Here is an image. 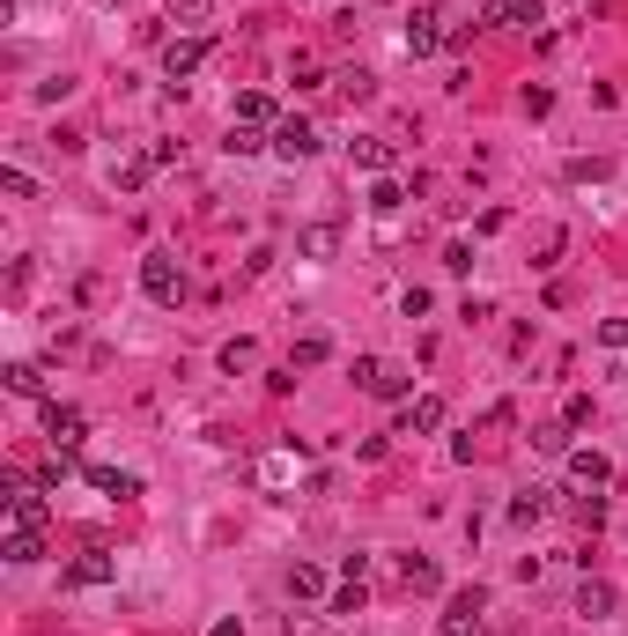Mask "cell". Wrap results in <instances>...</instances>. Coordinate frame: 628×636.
Segmentation results:
<instances>
[{
    "label": "cell",
    "mask_w": 628,
    "mask_h": 636,
    "mask_svg": "<svg viewBox=\"0 0 628 636\" xmlns=\"http://www.w3.org/2000/svg\"><path fill=\"white\" fill-rule=\"evenodd\" d=\"M399 585L429 600V592H444V570H436V563H414V555H407V563H399Z\"/></svg>",
    "instance_id": "cell-18"
},
{
    "label": "cell",
    "mask_w": 628,
    "mask_h": 636,
    "mask_svg": "<svg viewBox=\"0 0 628 636\" xmlns=\"http://www.w3.org/2000/svg\"><path fill=\"white\" fill-rule=\"evenodd\" d=\"M444 422H451V407L436 400V392H422V400H407V437H436Z\"/></svg>",
    "instance_id": "cell-12"
},
{
    "label": "cell",
    "mask_w": 628,
    "mask_h": 636,
    "mask_svg": "<svg viewBox=\"0 0 628 636\" xmlns=\"http://www.w3.org/2000/svg\"><path fill=\"white\" fill-rule=\"evenodd\" d=\"M562 466H569V481H577V489H606V481H614V459H606V452H577V444H569Z\"/></svg>",
    "instance_id": "cell-10"
},
{
    "label": "cell",
    "mask_w": 628,
    "mask_h": 636,
    "mask_svg": "<svg viewBox=\"0 0 628 636\" xmlns=\"http://www.w3.org/2000/svg\"><path fill=\"white\" fill-rule=\"evenodd\" d=\"M518 104H525V119H547V111H555V89H540V82H532Z\"/></svg>",
    "instance_id": "cell-33"
},
{
    "label": "cell",
    "mask_w": 628,
    "mask_h": 636,
    "mask_svg": "<svg viewBox=\"0 0 628 636\" xmlns=\"http://www.w3.org/2000/svg\"><path fill=\"white\" fill-rule=\"evenodd\" d=\"M326 355H333V341H326V333H303V341L289 348V370H318Z\"/></svg>",
    "instance_id": "cell-24"
},
{
    "label": "cell",
    "mask_w": 628,
    "mask_h": 636,
    "mask_svg": "<svg viewBox=\"0 0 628 636\" xmlns=\"http://www.w3.org/2000/svg\"><path fill=\"white\" fill-rule=\"evenodd\" d=\"M481 614H488V592H481V585L451 592L444 614H436V636H473V629H481Z\"/></svg>",
    "instance_id": "cell-4"
},
{
    "label": "cell",
    "mask_w": 628,
    "mask_h": 636,
    "mask_svg": "<svg viewBox=\"0 0 628 636\" xmlns=\"http://www.w3.org/2000/svg\"><path fill=\"white\" fill-rule=\"evenodd\" d=\"M207 52H215V37H170L163 45V74L170 82H193V74L207 67Z\"/></svg>",
    "instance_id": "cell-6"
},
{
    "label": "cell",
    "mask_w": 628,
    "mask_h": 636,
    "mask_svg": "<svg viewBox=\"0 0 628 636\" xmlns=\"http://www.w3.org/2000/svg\"><path fill=\"white\" fill-rule=\"evenodd\" d=\"M67 466H74V452H52L45 466H37V489H60V481H67Z\"/></svg>",
    "instance_id": "cell-31"
},
{
    "label": "cell",
    "mask_w": 628,
    "mask_h": 636,
    "mask_svg": "<svg viewBox=\"0 0 628 636\" xmlns=\"http://www.w3.org/2000/svg\"><path fill=\"white\" fill-rule=\"evenodd\" d=\"M45 437H52V452H82V437H89V415H82V407H60V400H45Z\"/></svg>",
    "instance_id": "cell-7"
},
{
    "label": "cell",
    "mask_w": 628,
    "mask_h": 636,
    "mask_svg": "<svg viewBox=\"0 0 628 636\" xmlns=\"http://www.w3.org/2000/svg\"><path fill=\"white\" fill-rule=\"evenodd\" d=\"M111 577H119V555L82 548V555H74V563L60 570V585H67V592H97V585H111Z\"/></svg>",
    "instance_id": "cell-5"
},
{
    "label": "cell",
    "mask_w": 628,
    "mask_h": 636,
    "mask_svg": "<svg viewBox=\"0 0 628 636\" xmlns=\"http://www.w3.org/2000/svg\"><path fill=\"white\" fill-rule=\"evenodd\" d=\"M8 526H23V533H45V518H52V503L37 496V481H23V474H8Z\"/></svg>",
    "instance_id": "cell-3"
},
{
    "label": "cell",
    "mask_w": 628,
    "mask_h": 636,
    "mask_svg": "<svg viewBox=\"0 0 628 636\" xmlns=\"http://www.w3.org/2000/svg\"><path fill=\"white\" fill-rule=\"evenodd\" d=\"M237 119H244V126H266V134L281 126V119H274V97H259V89H244V97H237Z\"/></svg>",
    "instance_id": "cell-22"
},
{
    "label": "cell",
    "mask_w": 628,
    "mask_h": 636,
    "mask_svg": "<svg viewBox=\"0 0 628 636\" xmlns=\"http://www.w3.org/2000/svg\"><path fill=\"white\" fill-rule=\"evenodd\" d=\"M481 23L488 30H532L540 23V0H481Z\"/></svg>",
    "instance_id": "cell-9"
},
{
    "label": "cell",
    "mask_w": 628,
    "mask_h": 636,
    "mask_svg": "<svg viewBox=\"0 0 628 636\" xmlns=\"http://www.w3.org/2000/svg\"><path fill=\"white\" fill-rule=\"evenodd\" d=\"M8 392H23V400H45V370H37V363H8Z\"/></svg>",
    "instance_id": "cell-25"
},
{
    "label": "cell",
    "mask_w": 628,
    "mask_h": 636,
    "mask_svg": "<svg viewBox=\"0 0 628 636\" xmlns=\"http://www.w3.org/2000/svg\"><path fill=\"white\" fill-rule=\"evenodd\" d=\"M436 45H444V30H436V8H422V15L407 23V60H429Z\"/></svg>",
    "instance_id": "cell-14"
},
{
    "label": "cell",
    "mask_w": 628,
    "mask_h": 636,
    "mask_svg": "<svg viewBox=\"0 0 628 636\" xmlns=\"http://www.w3.org/2000/svg\"><path fill=\"white\" fill-rule=\"evenodd\" d=\"M274 156H289V163L318 156V126H303V119H281V126H274Z\"/></svg>",
    "instance_id": "cell-11"
},
{
    "label": "cell",
    "mask_w": 628,
    "mask_h": 636,
    "mask_svg": "<svg viewBox=\"0 0 628 636\" xmlns=\"http://www.w3.org/2000/svg\"><path fill=\"white\" fill-rule=\"evenodd\" d=\"M577 614L584 622H606V614H614V585H606V577H584L577 585Z\"/></svg>",
    "instance_id": "cell-13"
},
{
    "label": "cell",
    "mask_w": 628,
    "mask_h": 636,
    "mask_svg": "<svg viewBox=\"0 0 628 636\" xmlns=\"http://www.w3.org/2000/svg\"><path fill=\"white\" fill-rule=\"evenodd\" d=\"M348 163H363V171L392 178V171H399V148H392L385 134H355V141H348Z\"/></svg>",
    "instance_id": "cell-8"
},
{
    "label": "cell",
    "mask_w": 628,
    "mask_h": 636,
    "mask_svg": "<svg viewBox=\"0 0 628 636\" xmlns=\"http://www.w3.org/2000/svg\"><path fill=\"white\" fill-rule=\"evenodd\" d=\"M207 636H244V622H237V614H222V622L207 629Z\"/></svg>",
    "instance_id": "cell-37"
},
{
    "label": "cell",
    "mask_w": 628,
    "mask_h": 636,
    "mask_svg": "<svg viewBox=\"0 0 628 636\" xmlns=\"http://www.w3.org/2000/svg\"><path fill=\"white\" fill-rule=\"evenodd\" d=\"M532 444H540V452H569V422H547V429H532Z\"/></svg>",
    "instance_id": "cell-34"
},
{
    "label": "cell",
    "mask_w": 628,
    "mask_h": 636,
    "mask_svg": "<svg viewBox=\"0 0 628 636\" xmlns=\"http://www.w3.org/2000/svg\"><path fill=\"white\" fill-rule=\"evenodd\" d=\"M141 289H148V304H185V267H178V252H148L141 259Z\"/></svg>",
    "instance_id": "cell-2"
},
{
    "label": "cell",
    "mask_w": 628,
    "mask_h": 636,
    "mask_svg": "<svg viewBox=\"0 0 628 636\" xmlns=\"http://www.w3.org/2000/svg\"><path fill=\"white\" fill-rule=\"evenodd\" d=\"M0 555H8V563L23 570V563H45L52 548H45V533H23V526H15V533H8V548H0Z\"/></svg>",
    "instance_id": "cell-17"
},
{
    "label": "cell",
    "mask_w": 628,
    "mask_h": 636,
    "mask_svg": "<svg viewBox=\"0 0 628 636\" xmlns=\"http://www.w3.org/2000/svg\"><path fill=\"white\" fill-rule=\"evenodd\" d=\"M289 600H326V570H318V563H296L289 570Z\"/></svg>",
    "instance_id": "cell-21"
},
{
    "label": "cell",
    "mask_w": 628,
    "mask_h": 636,
    "mask_svg": "<svg viewBox=\"0 0 628 636\" xmlns=\"http://www.w3.org/2000/svg\"><path fill=\"white\" fill-rule=\"evenodd\" d=\"M355 385H363L370 400H407V392H414V370L407 363H385V355H355Z\"/></svg>",
    "instance_id": "cell-1"
},
{
    "label": "cell",
    "mask_w": 628,
    "mask_h": 636,
    "mask_svg": "<svg viewBox=\"0 0 628 636\" xmlns=\"http://www.w3.org/2000/svg\"><path fill=\"white\" fill-rule=\"evenodd\" d=\"M89 481H97L104 496H119V503L141 496V474H126V466H89Z\"/></svg>",
    "instance_id": "cell-15"
},
{
    "label": "cell",
    "mask_w": 628,
    "mask_h": 636,
    "mask_svg": "<svg viewBox=\"0 0 628 636\" xmlns=\"http://www.w3.org/2000/svg\"><path fill=\"white\" fill-rule=\"evenodd\" d=\"M399 200H407V193H399V178H377V185H370V208H377V215H399Z\"/></svg>",
    "instance_id": "cell-28"
},
{
    "label": "cell",
    "mask_w": 628,
    "mask_h": 636,
    "mask_svg": "<svg viewBox=\"0 0 628 636\" xmlns=\"http://www.w3.org/2000/svg\"><path fill=\"white\" fill-rule=\"evenodd\" d=\"M599 341H606V348H628V318H606V326H599Z\"/></svg>",
    "instance_id": "cell-36"
},
{
    "label": "cell",
    "mask_w": 628,
    "mask_h": 636,
    "mask_svg": "<svg viewBox=\"0 0 628 636\" xmlns=\"http://www.w3.org/2000/svg\"><path fill=\"white\" fill-rule=\"evenodd\" d=\"M562 422H569V429L592 422V392H569V400H562Z\"/></svg>",
    "instance_id": "cell-32"
},
{
    "label": "cell",
    "mask_w": 628,
    "mask_h": 636,
    "mask_svg": "<svg viewBox=\"0 0 628 636\" xmlns=\"http://www.w3.org/2000/svg\"><path fill=\"white\" fill-rule=\"evenodd\" d=\"M148 171H156V156H126V163H111V193H141Z\"/></svg>",
    "instance_id": "cell-16"
},
{
    "label": "cell",
    "mask_w": 628,
    "mask_h": 636,
    "mask_svg": "<svg viewBox=\"0 0 628 636\" xmlns=\"http://www.w3.org/2000/svg\"><path fill=\"white\" fill-rule=\"evenodd\" d=\"M606 171H614L606 156H577V163H569V185H599Z\"/></svg>",
    "instance_id": "cell-27"
},
{
    "label": "cell",
    "mask_w": 628,
    "mask_h": 636,
    "mask_svg": "<svg viewBox=\"0 0 628 636\" xmlns=\"http://www.w3.org/2000/svg\"><path fill=\"white\" fill-rule=\"evenodd\" d=\"M163 15L178 30H200V23H215V0H163Z\"/></svg>",
    "instance_id": "cell-19"
},
{
    "label": "cell",
    "mask_w": 628,
    "mask_h": 636,
    "mask_svg": "<svg viewBox=\"0 0 628 636\" xmlns=\"http://www.w3.org/2000/svg\"><path fill=\"white\" fill-rule=\"evenodd\" d=\"M230 156H259V148H274V134H266V126H244V119H230Z\"/></svg>",
    "instance_id": "cell-20"
},
{
    "label": "cell",
    "mask_w": 628,
    "mask_h": 636,
    "mask_svg": "<svg viewBox=\"0 0 628 636\" xmlns=\"http://www.w3.org/2000/svg\"><path fill=\"white\" fill-rule=\"evenodd\" d=\"M340 252V222H311L303 230V259H333Z\"/></svg>",
    "instance_id": "cell-23"
},
{
    "label": "cell",
    "mask_w": 628,
    "mask_h": 636,
    "mask_svg": "<svg viewBox=\"0 0 628 636\" xmlns=\"http://www.w3.org/2000/svg\"><path fill=\"white\" fill-rule=\"evenodd\" d=\"M510 518H518V526H532V518H547V489H525L518 503H510Z\"/></svg>",
    "instance_id": "cell-30"
},
{
    "label": "cell",
    "mask_w": 628,
    "mask_h": 636,
    "mask_svg": "<svg viewBox=\"0 0 628 636\" xmlns=\"http://www.w3.org/2000/svg\"><path fill=\"white\" fill-rule=\"evenodd\" d=\"M562 245H569L562 230H540V259H532V267H555V259H562Z\"/></svg>",
    "instance_id": "cell-35"
},
{
    "label": "cell",
    "mask_w": 628,
    "mask_h": 636,
    "mask_svg": "<svg viewBox=\"0 0 628 636\" xmlns=\"http://www.w3.org/2000/svg\"><path fill=\"white\" fill-rule=\"evenodd\" d=\"M363 607H370V592H363V585H348V577H340V592L326 600V614H363Z\"/></svg>",
    "instance_id": "cell-26"
},
{
    "label": "cell",
    "mask_w": 628,
    "mask_h": 636,
    "mask_svg": "<svg viewBox=\"0 0 628 636\" xmlns=\"http://www.w3.org/2000/svg\"><path fill=\"white\" fill-rule=\"evenodd\" d=\"M0 193H8V200H37V178H30V171H15V163H8V171H0Z\"/></svg>",
    "instance_id": "cell-29"
}]
</instances>
